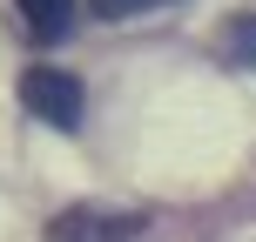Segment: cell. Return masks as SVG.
Masks as SVG:
<instances>
[{
    "label": "cell",
    "instance_id": "cell-4",
    "mask_svg": "<svg viewBox=\"0 0 256 242\" xmlns=\"http://www.w3.org/2000/svg\"><path fill=\"white\" fill-rule=\"evenodd\" d=\"M20 7V20L34 27L40 40H61L68 27H74V0H14Z\"/></svg>",
    "mask_w": 256,
    "mask_h": 242
},
{
    "label": "cell",
    "instance_id": "cell-2",
    "mask_svg": "<svg viewBox=\"0 0 256 242\" xmlns=\"http://www.w3.org/2000/svg\"><path fill=\"white\" fill-rule=\"evenodd\" d=\"M148 236V209H61L48 242H135Z\"/></svg>",
    "mask_w": 256,
    "mask_h": 242
},
{
    "label": "cell",
    "instance_id": "cell-3",
    "mask_svg": "<svg viewBox=\"0 0 256 242\" xmlns=\"http://www.w3.org/2000/svg\"><path fill=\"white\" fill-rule=\"evenodd\" d=\"M216 47H222L230 67H256V13H230L216 27Z\"/></svg>",
    "mask_w": 256,
    "mask_h": 242
},
{
    "label": "cell",
    "instance_id": "cell-1",
    "mask_svg": "<svg viewBox=\"0 0 256 242\" xmlns=\"http://www.w3.org/2000/svg\"><path fill=\"white\" fill-rule=\"evenodd\" d=\"M81 81L68 74V67H27L20 74V108L27 115H40L48 128H81Z\"/></svg>",
    "mask_w": 256,
    "mask_h": 242
},
{
    "label": "cell",
    "instance_id": "cell-5",
    "mask_svg": "<svg viewBox=\"0 0 256 242\" xmlns=\"http://www.w3.org/2000/svg\"><path fill=\"white\" fill-rule=\"evenodd\" d=\"M142 7H155V0H94L102 20H128V13H142Z\"/></svg>",
    "mask_w": 256,
    "mask_h": 242
}]
</instances>
